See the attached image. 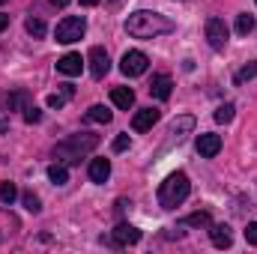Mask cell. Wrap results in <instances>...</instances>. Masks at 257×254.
Returning a JSON list of instances; mask_svg holds the SVG:
<instances>
[{"label":"cell","instance_id":"d6a6232c","mask_svg":"<svg viewBox=\"0 0 257 254\" xmlns=\"http://www.w3.org/2000/svg\"><path fill=\"white\" fill-rule=\"evenodd\" d=\"M81 3H84V6H96L99 0H81Z\"/></svg>","mask_w":257,"mask_h":254},{"label":"cell","instance_id":"f1b7e54d","mask_svg":"<svg viewBox=\"0 0 257 254\" xmlns=\"http://www.w3.org/2000/svg\"><path fill=\"white\" fill-rule=\"evenodd\" d=\"M123 150H128V135H117L114 138V153H123Z\"/></svg>","mask_w":257,"mask_h":254},{"label":"cell","instance_id":"5b68a950","mask_svg":"<svg viewBox=\"0 0 257 254\" xmlns=\"http://www.w3.org/2000/svg\"><path fill=\"white\" fill-rule=\"evenodd\" d=\"M147 69H150V57H147L144 51H126L123 60H120V72H123L126 78H138V75H144Z\"/></svg>","mask_w":257,"mask_h":254},{"label":"cell","instance_id":"30bf717a","mask_svg":"<svg viewBox=\"0 0 257 254\" xmlns=\"http://www.w3.org/2000/svg\"><path fill=\"white\" fill-rule=\"evenodd\" d=\"M81 69H84L81 54H63V57L57 60V72H60V75H66V78H75V75H81Z\"/></svg>","mask_w":257,"mask_h":254},{"label":"cell","instance_id":"d4e9b609","mask_svg":"<svg viewBox=\"0 0 257 254\" xmlns=\"http://www.w3.org/2000/svg\"><path fill=\"white\" fill-rule=\"evenodd\" d=\"M233 111H236V108H233L230 102H227V105H218V108H215V123H230V120H233Z\"/></svg>","mask_w":257,"mask_h":254},{"label":"cell","instance_id":"4dcf8cb0","mask_svg":"<svg viewBox=\"0 0 257 254\" xmlns=\"http://www.w3.org/2000/svg\"><path fill=\"white\" fill-rule=\"evenodd\" d=\"M9 27V15H0V30H6Z\"/></svg>","mask_w":257,"mask_h":254},{"label":"cell","instance_id":"8fae6325","mask_svg":"<svg viewBox=\"0 0 257 254\" xmlns=\"http://www.w3.org/2000/svg\"><path fill=\"white\" fill-rule=\"evenodd\" d=\"M156 123H159V111L156 108H141L135 114V120H132V129L135 132H147V129H153Z\"/></svg>","mask_w":257,"mask_h":254},{"label":"cell","instance_id":"e0dca14e","mask_svg":"<svg viewBox=\"0 0 257 254\" xmlns=\"http://www.w3.org/2000/svg\"><path fill=\"white\" fill-rule=\"evenodd\" d=\"M48 180H51L54 186H66V183H69V171H66L63 162H57V165L48 168Z\"/></svg>","mask_w":257,"mask_h":254},{"label":"cell","instance_id":"ba28073f","mask_svg":"<svg viewBox=\"0 0 257 254\" xmlns=\"http://www.w3.org/2000/svg\"><path fill=\"white\" fill-rule=\"evenodd\" d=\"M111 242H114V245H120V248H123V245H135V242H141V230H138L135 224H126V221H123V224H117V227H114Z\"/></svg>","mask_w":257,"mask_h":254},{"label":"cell","instance_id":"ac0fdd59","mask_svg":"<svg viewBox=\"0 0 257 254\" xmlns=\"http://www.w3.org/2000/svg\"><path fill=\"white\" fill-rule=\"evenodd\" d=\"M111 117H114V114H111L105 105H93V108L87 111V120H90V123H111Z\"/></svg>","mask_w":257,"mask_h":254},{"label":"cell","instance_id":"603a6c76","mask_svg":"<svg viewBox=\"0 0 257 254\" xmlns=\"http://www.w3.org/2000/svg\"><path fill=\"white\" fill-rule=\"evenodd\" d=\"M251 78H257V60H251L248 66H242L233 81H236V84H245V81H251Z\"/></svg>","mask_w":257,"mask_h":254},{"label":"cell","instance_id":"8992f818","mask_svg":"<svg viewBox=\"0 0 257 254\" xmlns=\"http://www.w3.org/2000/svg\"><path fill=\"white\" fill-rule=\"evenodd\" d=\"M227 24H224V18H209L206 21V39H209V48L212 51H224V45H227Z\"/></svg>","mask_w":257,"mask_h":254},{"label":"cell","instance_id":"7a4b0ae2","mask_svg":"<svg viewBox=\"0 0 257 254\" xmlns=\"http://www.w3.org/2000/svg\"><path fill=\"white\" fill-rule=\"evenodd\" d=\"M99 147V135H93V132H78V135H69L63 138L57 147H54V159L57 162H63L66 168L69 165H78L87 153H93Z\"/></svg>","mask_w":257,"mask_h":254},{"label":"cell","instance_id":"f546056e","mask_svg":"<svg viewBox=\"0 0 257 254\" xmlns=\"http://www.w3.org/2000/svg\"><path fill=\"white\" fill-rule=\"evenodd\" d=\"M245 239H248L251 245H257V221H248V227H245Z\"/></svg>","mask_w":257,"mask_h":254},{"label":"cell","instance_id":"6da1fadb","mask_svg":"<svg viewBox=\"0 0 257 254\" xmlns=\"http://www.w3.org/2000/svg\"><path fill=\"white\" fill-rule=\"evenodd\" d=\"M126 30L128 36L135 39H156L162 33H171L174 30V21L162 12H150V9H138L126 18Z\"/></svg>","mask_w":257,"mask_h":254},{"label":"cell","instance_id":"7402d4cb","mask_svg":"<svg viewBox=\"0 0 257 254\" xmlns=\"http://www.w3.org/2000/svg\"><path fill=\"white\" fill-rule=\"evenodd\" d=\"M183 224H189V227H209V224H212V218H209V212H192Z\"/></svg>","mask_w":257,"mask_h":254},{"label":"cell","instance_id":"44dd1931","mask_svg":"<svg viewBox=\"0 0 257 254\" xmlns=\"http://www.w3.org/2000/svg\"><path fill=\"white\" fill-rule=\"evenodd\" d=\"M251 30H254V18H251L248 12L236 15V33H239V36H248Z\"/></svg>","mask_w":257,"mask_h":254},{"label":"cell","instance_id":"d6986e66","mask_svg":"<svg viewBox=\"0 0 257 254\" xmlns=\"http://www.w3.org/2000/svg\"><path fill=\"white\" fill-rule=\"evenodd\" d=\"M24 27H27V33H30L33 39H42V36H45V21H42V18H33V15H30V18L24 21Z\"/></svg>","mask_w":257,"mask_h":254},{"label":"cell","instance_id":"3957f363","mask_svg":"<svg viewBox=\"0 0 257 254\" xmlns=\"http://www.w3.org/2000/svg\"><path fill=\"white\" fill-rule=\"evenodd\" d=\"M189 191H192L189 177H186L183 171H177V174H171V177L159 186V203H162L165 209H174V206H180V203L189 197Z\"/></svg>","mask_w":257,"mask_h":254},{"label":"cell","instance_id":"277c9868","mask_svg":"<svg viewBox=\"0 0 257 254\" xmlns=\"http://www.w3.org/2000/svg\"><path fill=\"white\" fill-rule=\"evenodd\" d=\"M84 30H87V21H84V18H78V15H66L63 21L57 24L54 36H57V42L72 45V42H78V39L84 36Z\"/></svg>","mask_w":257,"mask_h":254},{"label":"cell","instance_id":"e575fe53","mask_svg":"<svg viewBox=\"0 0 257 254\" xmlns=\"http://www.w3.org/2000/svg\"><path fill=\"white\" fill-rule=\"evenodd\" d=\"M114 3H117V0H114Z\"/></svg>","mask_w":257,"mask_h":254},{"label":"cell","instance_id":"4fadbf2b","mask_svg":"<svg viewBox=\"0 0 257 254\" xmlns=\"http://www.w3.org/2000/svg\"><path fill=\"white\" fill-rule=\"evenodd\" d=\"M209 239H212V245H215V248H230L233 233H230V227H227V224H209Z\"/></svg>","mask_w":257,"mask_h":254},{"label":"cell","instance_id":"1f68e13d","mask_svg":"<svg viewBox=\"0 0 257 254\" xmlns=\"http://www.w3.org/2000/svg\"><path fill=\"white\" fill-rule=\"evenodd\" d=\"M51 3H54V6H69L72 0H51Z\"/></svg>","mask_w":257,"mask_h":254},{"label":"cell","instance_id":"83f0119b","mask_svg":"<svg viewBox=\"0 0 257 254\" xmlns=\"http://www.w3.org/2000/svg\"><path fill=\"white\" fill-rule=\"evenodd\" d=\"M24 120H27V123H39V120H42V111H39L36 105H27V108H24Z\"/></svg>","mask_w":257,"mask_h":254},{"label":"cell","instance_id":"2e32d148","mask_svg":"<svg viewBox=\"0 0 257 254\" xmlns=\"http://www.w3.org/2000/svg\"><path fill=\"white\" fill-rule=\"evenodd\" d=\"M3 102H6V108H9V111H15V108H21V111H24V108L30 105V96H27V90H15V93H6V99H3Z\"/></svg>","mask_w":257,"mask_h":254},{"label":"cell","instance_id":"7c38bea8","mask_svg":"<svg viewBox=\"0 0 257 254\" xmlns=\"http://www.w3.org/2000/svg\"><path fill=\"white\" fill-rule=\"evenodd\" d=\"M171 87H174V81H171V75H153V81H150V93L156 96V99H171Z\"/></svg>","mask_w":257,"mask_h":254},{"label":"cell","instance_id":"9a60e30c","mask_svg":"<svg viewBox=\"0 0 257 254\" xmlns=\"http://www.w3.org/2000/svg\"><path fill=\"white\" fill-rule=\"evenodd\" d=\"M111 102H114L117 108L128 111V108L135 105V93H132V87H114V90H111Z\"/></svg>","mask_w":257,"mask_h":254},{"label":"cell","instance_id":"cb8c5ba5","mask_svg":"<svg viewBox=\"0 0 257 254\" xmlns=\"http://www.w3.org/2000/svg\"><path fill=\"white\" fill-rule=\"evenodd\" d=\"M192 126H194L192 117H180V120H174V126H171V135H174V138L180 141V138H183V132H189Z\"/></svg>","mask_w":257,"mask_h":254},{"label":"cell","instance_id":"836d02e7","mask_svg":"<svg viewBox=\"0 0 257 254\" xmlns=\"http://www.w3.org/2000/svg\"><path fill=\"white\" fill-rule=\"evenodd\" d=\"M0 3H6V0H0Z\"/></svg>","mask_w":257,"mask_h":254},{"label":"cell","instance_id":"ffe728a7","mask_svg":"<svg viewBox=\"0 0 257 254\" xmlns=\"http://www.w3.org/2000/svg\"><path fill=\"white\" fill-rule=\"evenodd\" d=\"M72 93H75V87H63V93H51L48 96V108H63L66 102L72 99Z\"/></svg>","mask_w":257,"mask_h":254},{"label":"cell","instance_id":"52a82bcc","mask_svg":"<svg viewBox=\"0 0 257 254\" xmlns=\"http://www.w3.org/2000/svg\"><path fill=\"white\" fill-rule=\"evenodd\" d=\"M90 75L93 78H105L108 75V69H111V60H108V51L102 48V45H96V48H90Z\"/></svg>","mask_w":257,"mask_h":254},{"label":"cell","instance_id":"5bb4252c","mask_svg":"<svg viewBox=\"0 0 257 254\" xmlns=\"http://www.w3.org/2000/svg\"><path fill=\"white\" fill-rule=\"evenodd\" d=\"M87 174H90L93 183H105V180L111 177V162H108V159H93Z\"/></svg>","mask_w":257,"mask_h":254},{"label":"cell","instance_id":"484cf974","mask_svg":"<svg viewBox=\"0 0 257 254\" xmlns=\"http://www.w3.org/2000/svg\"><path fill=\"white\" fill-rule=\"evenodd\" d=\"M15 197H18V191H15L12 183H0V200H3V203H12Z\"/></svg>","mask_w":257,"mask_h":254},{"label":"cell","instance_id":"9c48e42d","mask_svg":"<svg viewBox=\"0 0 257 254\" xmlns=\"http://www.w3.org/2000/svg\"><path fill=\"white\" fill-rule=\"evenodd\" d=\"M218 150H221V138H218V135H212V132H203V135H197V153H200L203 159H212V156H218Z\"/></svg>","mask_w":257,"mask_h":254},{"label":"cell","instance_id":"4316f807","mask_svg":"<svg viewBox=\"0 0 257 254\" xmlns=\"http://www.w3.org/2000/svg\"><path fill=\"white\" fill-rule=\"evenodd\" d=\"M21 200H24V209H27V212H39V209H42V206H39V197H36L33 191H24Z\"/></svg>","mask_w":257,"mask_h":254}]
</instances>
